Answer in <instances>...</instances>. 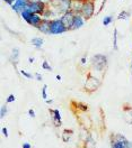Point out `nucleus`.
I'll list each match as a JSON object with an SVG mask.
<instances>
[{
    "instance_id": "nucleus-1",
    "label": "nucleus",
    "mask_w": 132,
    "mask_h": 148,
    "mask_svg": "<svg viewBox=\"0 0 132 148\" xmlns=\"http://www.w3.org/2000/svg\"><path fill=\"white\" fill-rule=\"evenodd\" d=\"M111 148H132V143L121 134L111 135Z\"/></svg>"
},
{
    "instance_id": "nucleus-2",
    "label": "nucleus",
    "mask_w": 132,
    "mask_h": 148,
    "mask_svg": "<svg viewBox=\"0 0 132 148\" xmlns=\"http://www.w3.org/2000/svg\"><path fill=\"white\" fill-rule=\"evenodd\" d=\"M107 66V57L103 54H96L92 58V67L96 70L97 72H103L105 71Z\"/></svg>"
},
{
    "instance_id": "nucleus-3",
    "label": "nucleus",
    "mask_w": 132,
    "mask_h": 148,
    "mask_svg": "<svg viewBox=\"0 0 132 148\" xmlns=\"http://www.w3.org/2000/svg\"><path fill=\"white\" fill-rule=\"evenodd\" d=\"M68 32L65 24L60 18H54L51 20V27H50V35H60Z\"/></svg>"
},
{
    "instance_id": "nucleus-4",
    "label": "nucleus",
    "mask_w": 132,
    "mask_h": 148,
    "mask_svg": "<svg viewBox=\"0 0 132 148\" xmlns=\"http://www.w3.org/2000/svg\"><path fill=\"white\" fill-rule=\"evenodd\" d=\"M101 85V80H98V77H96L93 74H89L87 76L84 84V89L87 92H95Z\"/></svg>"
},
{
    "instance_id": "nucleus-5",
    "label": "nucleus",
    "mask_w": 132,
    "mask_h": 148,
    "mask_svg": "<svg viewBox=\"0 0 132 148\" xmlns=\"http://www.w3.org/2000/svg\"><path fill=\"white\" fill-rule=\"evenodd\" d=\"M94 14H95V5L94 2H93V0H85L80 15L87 20V19L92 18L94 16Z\"/></svg>"
},
{
    "instance_id": "nucleus-6",
    "label": "nucleus",
    "mask_w": 132,
    "mask_h": 148,
    "mask_svg": "<svg viewBox=\"0 0 132 148\" xmlns=\"http://www.w3.org/2000/svg\"><path fill=\"white\" fill-rule=\"evenodd\" d=\"M49 8V6L45 5V3H43V2H41V1H32V2H29L28 5V9L33 12V14H38V15H41V16H43V14L47 11V9Z\"/></svg>"
},
{
    "instance_id": "nucleus-7",
    "label": "nucleus",
    "mask_w": 132,
    "mask_h": 148,
    "mask_svg": "<svg viewBox=\"0 0 132 148\" xmlns=\"http://www.w3.org/2000/svg\"><path fill=\"white\" fill-rule=\"evenodd\" d=\"M75 16H76V14H74L71 10H69V11H67V12H65V14H62L61 17H60V19L62 20V23L65 24V26L67 27L68 30H71Z\"/></svg>"
},
{
    "instance_id": "nucleus-8",
    "label": "nucleus",
    "mask_w": 132,
    "mask_h": 148,
    "mask_svg": "<svg viewBox=\"0 0 132 148\" xmlns=\"http://www.w3.org/2000/svg\"><path fill=\"white\" fill-rule=\"evenodd\" d=\"M28 5H29V0H16L14 2V5L10 6V7H11V9L14 10L16 14L20 15L22 11H24L25 9L28 8Z\"/></svg>"
},
{
    "instance_id": "nucleus-9",
    "label": "nucleus",
    "mask_w": 132,
    "mask_h": 148,
    "mask_svg": "<svg viewBox=\"0 0 132 148\" xmlns=\"http://www.w3.org/2000/svg\"><path fill=\"white\" fill-rule=\"evenodd\" d=\"M50 114H51V119L53 122V126L56 128H60L62 126V117H61V113L58 109H50Z\"/></svg>"
},
{
    "instance_id": "nucleus-10",
    "label": "nucleus",
    "mask_w": 132,
    "mask_h": 148,
    "mask_svg": "<svg viewBox=\"0 0 132 148\" xmlns=\"http://www.w3.org/2000/svg\"><path fill=\"white\" fill-rule=\"evenodd\" d=\"M86 23V19L80 15V14H77L75 16V19H74V24H72V27H71V30H76V29H79L81 28Z\"/></svg>"
},
{
    "instance_id": "nucleus-11",
    "label": "nucleus",
    "mask_w": 132,
    "mask_h": 148,
    "mask_svg": "<svg viewBox=\"0 0 132 148\" xmlns=\"http://www.w3.org/2000/svg\"><path fill=\"white\" fill-rule=\"evenodd\" d=\"M83 5H84V1H80V0H72L71 1V6H70V10L74 12V14H80L81 9H83Z\"/></svg>"
},
{
    "instance_id": "nucleus-12",
    "label": "nucleus",
    "mask_w": 132,
    "mask_h": 148,
    "mask_svg": "<svg viewBox=\"0 0 132 148\" xmlns=\"http://www.w3.org/2000/svg\"><path fill=\"white\" fill-rule=\"evenodd\" d=\"M50 27H51V20L49 19H43V21L41 23V25L38 26V30L45 35H50Z\"/></svg>"
},
{
    "instance_id": "nucleus-13",
    "label": "nucleus",
    "mask_w": 132,
    "mask_h": 148,
    "mask_svg": "<svg viewBox=\"0 0 132 148\" xmlns=\"http://www.w3.org/2000/svg\"><path fill=\"white\" fill-rule=\"evenodd\" d=\"M43 21V17L41 15H38V14H34L33 17L31 19V21L28 23V25H31L32 27L38 28V26L41 25V23Z\"/></svg>"
},
{
    "instance_id": "nucleus-14",
    "label": "nucleus",
    "mask_w": 132,
    "mask_h": 148,
    "mask_svg": "<svg viewBox=\"0 0 132 148\" xmlns=\"http://www.w3.org/2000/svg\"><path fill=\"white\" fill-rule=\"evenodd\" d=\"M74 135V130L71 129H63L61 134V139L63 143H69L71 140V137Z\"/></svg>"
},
{
    "instance_id": "nucleus-15",
    "label": "nucleus",
    "mask_w": 132,
    "mask_h": 148,
    "mask_svg": "<svg viewBox=\"0 0 132 148\" xmlns=\"http://www.w3.org/2000/svg\"><path fill=\"white\" fill-rule=\"evenodd\" d=\"M124 118L126 123L132 125V108L131 107H124Z\"/></svg>"
},
{
    "instance_id": "nucleus-16",
    "label": "nucleus",
    "mask_w": 132,
    "mask_h": 148,
    "mask_svg": "<svg viewBox=\"0 0 132 148\" xmlns=\"http://www.w3.org/2000/svg\"><path fill=\"white\" fill-rule=\"evenodd\" d=\"M33 15H34V14H33V12L27 8V9H25L24 11H22L20 17H22V19H23L25 23H27V24H28L29 21H31V19H32V17H33Z\"/></svg>"
},
{
    "instance_id": "nucleus-17",
    "label": "nucleus",
    "mask_w": 132,
    "mask_h": 148,
    "mask_svg": "<svg viewBox=\"0 0 132 148\" xmlns=\"http://www.w3.org/2000/svg\"><path fill=\"white\" fill-rule=\"evenodd\" d=\"M18 60H19V49L18 48H14L13 49V53H11V55L9 57V61L14 65H16L18 63Z\"/></svg>"
},
{
    "instance_id": "nucleus-18",
    "label": "nucleus",
    "mask_w": 132,
    "mask_h": 148,
    "mask_svg": "<svg viewBox=\"0 0 132 148\" xmlns=\"http://www.w3.org/2000/svg\"><path fill=\"white\" fill-rule=\"evenodd\" d=\"M95 145H96V141H95L94 138L89 135V136L84 140V146H83V148H95Z\"/></svg>"
},
{
    "instance_id": "nucleus-19",
    "label": "nucleus",
    "mask_w": 132,
    "mask_h": 148,
    "mask_svg": "<svg viewBox=\"0 0 132 148\" xmlns=\"http://www.w3.org/2000/svg\"><path fill=\"white\" fill-rule=\"evenodd\" d=\"M31 43L36 47L38 49H41V47L43 46V44H44V39L43 38H40V37H34V38L31 39Z\"/></svg>"
},
{
    "instance_id": "nucleus-20",
    "label": "nucleus",
    "mask_w": 132,
    "mask_h": 148,
    "mask_svg": "<svg viewBox=\"0 0 132 148\" xmlns=\"http://www.w3.org/2000/svg\"><path fill=\"white\" fill-rule=\"evenodd\" d=\"M76 106L78 107V109H76V110L81 111V112H84V113H86V112L88 111V106L85 104V103H83V102H80V103H76Z\"/></svg>"
},
{
    "instance_id": "nucleus-21",
    "label": "nucleus",
    "mask_w": 132,
    "mask_h": 148,
    "mask_svg": "<svg viewBox=\"0 0 132 148\" xmlns=\"http://www.w3.org/2000/svg\"><path fill=\"white\" fill-rule=\"evenodd\" d=\"M129 17H130V14H129V11L122 10V11L119 14V16H117V19H120V20H125V19H128Z\"/></svg>"
},
{
    "instance_id": "nucleus-22",
    "label": "nucleus",
    "mask_w": 132,
    "mask_h": 148,
    "mask_svg": "<svg viewBox=\"0 0 132 148\" xmlns=\"http://www.w3.org/2000/svg\"><path fill=\"white\" fill-rule=\"evenodd\" d=\"M8 107L6 106V104H3V106H1V108H0V118H5L6 117V114L8 113Z\"/></svg>"
},
{
    "instance_id": "nucleus-23",
    "label": "nucleus",
    "mask_w": 132,
    "mask_h": 148,
    "mask_svg": "<svg viewBox=\"0 0 132 148\" xmlns=\"http://www.w3.org/2000/svg\"><path fill=\"white\" fill-rule=\"evenodd\" d=\"M113 21V16H105L104 17V19H103V25L104 26H108Z\"/></svg>"
},
{
    "instance_id": "nucleus-24",
    "label": "nucleus",
    "mask_w": 132,
    "mask_h": 148,
    "mask_svg": "<svg viewBox=\"0 0 132 148\" xmlns=\"http://www.w3.org/2000/svg\"><path fill=\"white\" fill-rule=\"evenodd\" d=\"M113 49H117V30L114 29L113 33Z\"/></svg>"
},
{
    "instance_id": "nucleus-25",
    "label": "nucleus",
    "mask_w": 132,
    "mask_h": 148,
    "mask_svg": "<svg viewBox=\"0 0 132 148\" xmlns=\"http://www.w3.org/2000/svg\"><path fill=\"white\" fill-rule=\"evenodd\" d=\"M42 69L45 70V71H52V66L50 65V63L47 62V60L43 61V63H42Z\"/></svg>"
},
{
    "instance_id": "nucleus-26",
    "label": "nucleus",
    "mask_w": 132,
    "mask_h": 148,
    "mask_svg": "<svg viewBox=\"0 0 132 148\" xmlns=\"http://www.w3.org/2000/svg\"><path fill=\"white\" fill-rule=\"evenodd\" d=\"M20 73H22V75L24 77H26V79H34V75L31 74L29 72H27V71H25V70H20Z\"/></svg>"
},
{
    "instance_id": "nucleus-27",
    "label": "nucleus",
    "mask_w": 132,
    "mask_h": 148,
    "mask_svg": "<svg viewBox=\"0 0 132 148\" xmlns=\"http://www.w3.org/2000/svg\"><path fill=\"white\" fill-rule=\"evenodd\" d=\"M47 84H44V86H43V89H42V98L44 99V100H47Z\"/></svg>"
},
{
    "instance_id": "nucleus-28",
    "label": "nucleus",
    "mask_w": 132,
    "mask_h": 148,
    "mask_svg": "<svg viewBox=\"0 0 132 148\" xmlns=\"http://www.w3.org/2000/svg\"><path fill=\"white\" fill-rule=\"evenodd\" d=\"M15 100H16V97H15L14 94H9V95L7 97V100H6V102H7V103H13Z\"/></svg>"
},
{
    "instance_id": "nucleus-29",
    "label": "nucleus",
    "mask_w": 132,
    "mask_h": 148,
    "mask_svg": "<svg viewBox=\"0 0 132 148\" xmlns=\"http://www.w3.org/2000/svg\"><path fill=\"white\" fill-rule=\"evenodd\" d=\"M1 132H2V135H3L5 137H7V138H8L9 132H8V129H7V128H2V129H1Z\"/></svg>"
},
{
    "instance_id": "nucleus-30",
    "label": "nucleus",
    "mask_w": 132,
    "mask_h": 148,
    "mask_svg": "<svg viewBox=\"0 0 132 148\" xmlns=\"http://www.w3.org/2000/svg\"><path fill=\"white\" fill-rule=\"evenodd\" d=\"M34 77H35V80H38V81H40V82H41V81L43 80L42 75H41L40 73H35V75H34Z\"/></svg>"
},
{
    "instance_id": "nucleus-31",
    "label": "nucleus",
    "mask_w": 132,
    "mask_h": 148,
    "mask_svg": "<svg viewBox=\"0 0 132 148\" xmlns=\"http://www.w3.org/2000/svg\"><path fill=\"white\" fill-rule=\"evenodd\" d=\"M28 116L31 118H35V111L33 110V109H29L28 110Z\"/></svg>"
},
{
    "instance_id": "nucleus-32",
    "label": "nucleus",
    "mask_w": 132,
    "mask_h": 148,
    "mask_svg": "<svg viewBox=\"0 0 132 148\" xmlns=\"http://www.w3.org/2000/svg\"><path fill=\"white\" fill-rule=\"evenodd\" d=\"M3 1H5L7 5H9V6H13V5H14V2H15L16 0H3Z\"/></svg>"
},
{
    "instance_id": "nucleus-33",
    "label": "nucleus",
    "mask_w": 132,
    "mask_h": 148,
    "mask_svg": "<svg viewBox=\"0 0 132 148\" xmlns=\"http://www.w3.org/2000/svg\"><path fill=\"white\" fill-rule=\"evenodd\" d=\"M22 148H32V145H31L29 143H24Z\"/></svg>"
},
{
    "instance_id": "nucleus-34",
    "label": "nucleus",
    "mask_w": 132,
    "mask_h": 148,
    "mask_svg": "<svg viewBox=\"0 0 132 148\" xmlns=\"http://www.w3.org/2000/svg\"><path fill=\"white\" fill-rule=\"evenodd\" d=\"M38 1H41V2H43V3H45V5H50L51 2H52V0H38Z\"/></svg>"
},
{
    "instance_id": "nucleus-35",
    "label": "nucleus",
    "mask_w": 132,
    "mask_h": 148,
    "mask_svg": "<svg viewBox=\"0 0 132 148\" xmlns=\"http://www.w3.org/2000/svg\"><path fill=\"white\" fill-rule=\"evenodd\" d=\"M80 63H81L83 65H86V63H87V60H86L85 56H84V57H83V58L80 60Z\"/></svg>"
},
{
    "instance_id": "nucleus-36",
    "label": "nucleus",
    "mask_w": 132,
    "mask_h": 148,
    "mask_svg": "<svg viewBox=\"0 0 132 148\" xmlns=\"http://www.w3.org/2000/svg\"><path fill=\"white\" fill-rule=\"evenodd\" d=\"M45 102H47V104H51V103H53V100L52 99H47V100H45Z\"/></svg>"
},
{
    "instance_id": "nucleus-37",
    "label": "nucleus",
    "mask_w": 132,
    "mask_h": 148,
    "mask_svg": "<svg viewBox=\"0 0 132 148\" xmlns=\"http://www.w3.org/2000/svg\"><path fill=\"white\" fill-rule=\"evenodd\" d=\"M34 61H35V60H34V57H29V58H28V62H29V63H33Z\"/></svg>"
},
{
    "instance_id": "nucleus-38",
    "label": "nucleus",
    "mask_w": 132,
    "mask_h": 148,
    "mask_svg": "<svg viewBox=\"0 0 132 148\" xmlns=\"http://www.w3.org/2000/svg\"><path fill=\"white\" fill-rule=\"evenodd\" d=\"M56 79H57V81H61V76H60V75H57Z\"/></svg>"
},
{
    "instance_id": "nucleus-39",
    "label": "nucleus",
    "mask_w": 132,
    "mask_h": 148,
    "mask_svg": "<svg viewBox=\"0 0 132 148\" xmlns=\"http://www.w3.org/2000/svg\"><path fill=\"white\" fill-rule=\"evenodd\" d=\"M131 70H132V62H131Z\"/></svg>"
},
{
    "instance_id": "nucleus-40",
    "label": "nucleus",
    "mask_w": 132,
    "mask_h": 148,
    "mask_svg": "<svg viewBox=\"0 0 132 148\" xmlns=\"http://www.w3.org/2000/svg\"><path fill=\"white\" fill-rule=\"evenodd\" d=\"M80 1H85V0H80Z\"/></svg>"
}]
</instances>
